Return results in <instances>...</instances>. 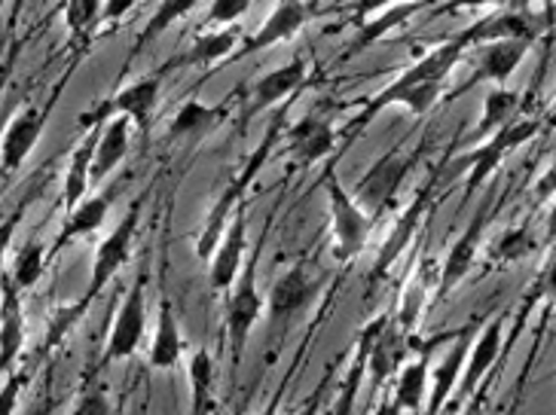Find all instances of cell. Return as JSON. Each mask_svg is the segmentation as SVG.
Wrapping results in <instances>:
<instances>
[{
    "label": "cell",
    "instance_id": "41",
    "mask_svg": "<svg viewBox=\"0 0 556 415\" xmlns=\"http://www.w3.org/2000/svg\"><path fill=\"white\" fill-rule=\"evenodd\" d=\"M77 415H108L111 413V403H108V394H101V391H89V394H83L77 400Z\"/></svg>",
    "mask_w": 556,
    "mask_h": 415
},
{
    "label": "cell",
    "instance_id": "23",
    "mask_svg": "<svg viewBox=\"0 0 556 415\" xmlns=\"http://www.w3.org/2000/svg\"><path fill=\"white\" fill-rule=\"evenodd\" d=\"M407 327H392V321H389V327L379 333L377 346L370 351V364H367V376H370V388H374V394H377L382 385L392 379L394 373H397V366H401V358L407 354Z\"/></svg>",
    "mask_w": 556,
    "mask_h": 415
},
{
    "label": "cell",
    "instance_id": "34",
    "mask_svg": "<svg viewBox=\"0 0 556 415\" xmlns=\"http://www.w3.org/2000/svg\"><path fill=\"white\" fill-rule=\"evenodd\" d=\"M187 376H190V398H193V413H208L214 406L212 388H214V358L208 349H199L190 358L187 366Z\"/></svg>",
    "mask_w": 556,
    "mask_h": 415
},
{
    "label": "cell",
    "instance_id": "21",
    "mask_svg": "<svg viewBox=\"0 0 556 415\" xmlns=\"http://www.w3.org/2000/svg\"><path fill=\"white\" fill-rule=\"evenodd\" d=\"M416 13H426V0H397V3H389V7L377 10L374 16H367L364 22H361L358 37H355V43L345 50V59H349V55H358V52L364 50H370V47L379 43L386 34H392L394 28L407 25L409 18L416 16Z\"/></svg>",
    "mask_w": 556,
    "mask_h": 415
},
{
    "label": "cell",
    "instance_id": "51",
    "mask_svg": "<svg viewBox=\"0 0 556 415\" xmlns=\"http://www.w3.org/2000/svg\"><path fill=\"white\" fill-rule=\"evenodd\" d=\"M554 306H556V299H554Z\"/></svg>",
    "mask_w": 556,
    "mask_h": 415
},
{
    "label": "cell",
    "instance_id": "37",
    "mask_svg": "<svg viewBox=\"0 0 556 415\" xmlns=\"http://www.w3.org/2000/svg\"><path fill=\"white\" fill-rule=\"evenodd\" d=\"M43 263H47V248L40 242H28L25 248L18 250L16 263H13V278L22 290H28L37 284V278L43 275Z\"/></svg>",
    "mask_w": 556,
    "mask_h": 415
},
{
    "label": "cell",
    "instance_id": "28",
    "mask_svg": "<svg viewBox=\"0 0 556 415\" xmlns=\"http://www.w3.org/2000/svg\"><path fill=\"white\" fill-rule=\"evenodd\" d=\"M99 132L101 126H96V132L86 134V141H83L80 147L74 150V156H71V166H67L65 174V193H62L65 211H74V208L86 199V193H89V183H92V156H96Z\"/></svg>",
    "mask_w": 556,
    "mask_h": 415
},
{
    "label": "cell",
    "instance_id": "13",
    "mask_svg": "<svg viewBox=\"0 0 556 415\" xmlns=\"http://www.w3.org/2000/svg\"><path fill=\"white\" fill-rule=\"evenodd\" d=\"M306 74H309V65L303 59H291L288 65L263 74L261 80L251 86V99H248L245 111H242L245 122L257 117V114H263V111L276 107L278 101L291 99L296 89L306 83Z\"/></svg>",
    "mask_w": 556,
    "mask_h": 415
},
{
    "label": "cell",
    "instance_id": "47",
    "mask_svg": "<svg viewBox=\"0 0 556 415\" xmlns=\"http://www.w3.org/2000/svg\"><path fill=\"white\" fill-rule=\"evenodd\" d=\"M389 3H397V0H361V3H358V18L364 22V18L374 16L377 10L389 7Z\"/></svg>",
    "mask_w": 556,
    "mask_h": 415
},
{
    "label": "cell",
    "instance_id": "22",
    "mask_svg": "<svg viewBox=\"0 0 556 415\" xmlns=\"http://www.w3.org/2000/svg\"><path fill=\"white\" fill-rule=\"evenodd\" d=\"M288 144H291V153H294L300 166H312V163H318L328 153H333L337 132H333L328 117L312 111L309 117H303V122H296L294 129L288 132Z\"/></svg>",
    "mask_w": 556,
    "mask_h": 415
},
{
    "label": "cell",
    "instance_id": "11",
    "mask_svg": "<svg viewBox=\"0 0 556 415\" xmlns=\"http://www.w3.org/2000/svg\"><path fill=\"white\" fill-rule=\"evenodd\" d=\"M312 18L309 7L303 3V0H278L276 10L266 16L257 34L245 40L239 52H232L229 59H248V55H254V52L269 50V47H276V43H285V40H291L306 22Z\"/></svg>",
    "mask_w": 556,
    "mask_h": 415
},
{
    "label": "cell",
    "instance_id": "43",
    "mask_svg": "<svg viewBox=\"0 0 556 415\" xmlns=\"http://www.w3.org/2000/svg\"><path fill=\"white\" fill-rule=\"evenodd\" d=\"M498 0H446L443 7L431 10V16H446V13H462V10H483V7H492Z\"/></svg>",
    "mask_w": 556,
    "mask_h": 415
},
{
    "label": "cell",
    "instance_id": "46",
    "mask_svg": "<svg viewBox=\"0 0 556 415\" xmlns=\"http://www.w3.org/2000/svg\"><path fill=\"white\" fill-rule=\"evenodd\" d=\"M135 3H138V0H108L104 10H101V22H119Z\"/></svg>",
    "mask_w": 556,
    "mask_h": 415
},
{
    "label": "cell",
    "instance_id": "45",
    "mask_svg": "<svg viewBox=\"0 0 556 415\" xmlns=\"http://www.w3.org/2000/svg\"><path fill=\"white\" fill-rule=\"evenodd\" d=\"M532 193H535V205H541V202H547L551 196H556V163L551 171H544V174H541Z\"/></svg>",
    "mask_w": 556,
    "mask_h": 415
},
{
    "label": "cell",
    "instance_id": "48",
    "mask_svg": "<svg viewBox=\"0 0 556 415\" xmlns=\"http://www.w3.org/2000/svg\"><path fill=\"white\" fill-rule=\"evenodd\" d=\"M547 238L556 242V205L551 208V215H547Z\"/></svg>",
    "mask_w": 556,
    "mask_h": 415
},
{
    "label": "cell",
    "instance_id": "1",
    "mask_svg": "<svg viewBox=\"0 0 556 415\" xmlns=\"http://www.w3.org/2000/svg\"><path fill=\"white\" fill-rule=\"evenodd\" d=\"M281 122H285L281 114H276V117L269 119V126H266V132H263V141L257 144V150L248 156L242 171L227 183V190H224V193L217 196V202L212 205V211H208V217H205V223H202V230H199L197 235L199 260H208L214 254V248H217V242H220V235L227 233L229 220L236 215V208L245 202L248 186L257 181V174H261L263 166H266V159L273 156V147H276L278 134H281Z\"/></svg>",
    "mask_w": 556,
    "mask_h": 415
},
{
    "label": "cell",
    "instance_id": "29",
    "mask_svg": "<svg viewBox=\"0 0 556 415\" xmlns=\"http://www.w3.org/2000/svg\"><path fill=\"white\" fill-rule=\"evenodd\" d=\"M236 43H239V28H229L224 25L220 31H205L199 34L197 40L190 43V50L184 52V65L199 67V65H214V62H224L232 55L236 50Z\"/></svg>",
    "mask_w": 556,
    "mask_h": 415
},
{
    "label": "cell",
    "instance_id": "26",
    "mask_svg": "<svg viewBox=\"0 0 556 415\" xmlns=\"http://www.w3.org/2000/svg\"><path fill=\"white\" fill-rule=\"evenodd\" d=\"M129 122L131 119L126 114H119L111 126H101L99 141H96V156H92V181L108 178L119 166V159L126 156V150H129Z\"/></svg>",
    "mask_w": 556,
    "mask_h": 415
},
{
    "label": "cell",
    "instance_id": "30",
    "mask_svg": "<svg viewBox=\"0 0 556 415\" xmlns=\"http://www.w3.org/2000/svg\"><path fill=\"white\" fill-rule=\"evenodd\" d=\"M520 101L523 95L520 92H514V89H505V86H498V89H492L486 101H483V117L477 122L475 138H490L492 132H498L502 126H507L510 119H517V107H520Z\"/></svg>",
    "mask_w": 556,
    "mask_h": 415
},
{
    "label": "cell",
    "instance_id": "27",
    "mask_svg": "<svg viewBox=\"0 0 556 415\" xmlns=\"http://www.w3.org/2000/svg\"><path fill=\"white\" fill-rule=\"evenodd\" d=\"M475 40L480 43H490V40H529L535 43L539 37V25L532 22V16H520V13H495V16L477 18L475 25Z\"/></svg>",
    "mask_w": 556,
    "mask_h": 415
},
{
    "label": "cell",
    "instance_id": "15",
    "mask_svg": "<svg viewBox=\"0 0 556 415\" xmlns=\"http://www.w3.org/2000/svg\"><path fill=\"white\" fill-rule=\"evenodd\" d=\"M529 50H532L529 40H490V43H483L480 55H477V70L458 92H468L471 86L483 83V80H490L495 86H505L517 74V67L523 65L526 52Z\"/></svg>",
    "mask_w": 556,
    "mask_h": 415
},
{
    "label": "cell",
    "instance_id": "5",
    "mask_svg": "<svg viewBox=\"0 0 556 415\" xmlns=\"http://www.w3.org/2000/svg\"><path fill=\"white\" fill-rule=\"evenodd\" d=\"M490 217H492V193L486 196V199L480 202V208H477L475 217H471V223L465 226V233L458 235L456 242H453V248L446 250V257H443L441 275H438V287H434V299H438V302L450 297L458 284L468 278V272L475 269L477 250H480V245H483V235H486V226H490Z\"/></svg>",
    "mask_w": 556,
    "mask_h": 415
},
{
    "label": "cell",
    "instance_id": "17",
    "mask_svg": "<svg viewBox=\"0 0 556 415\" xmlns=\"http://www.w3.org/2000/svg\"><path fill=\"white\" fill-rule=\"evenodd\" d=\"M502 349H505V315L492 317L490 324L483 327L480 339L471 342V351H468V361H465V369L458 376V398H471L480 379L492 369V364L502 358Z\"/></svg>",
    "mask_w": 556,
    "mask_h": 415
},
{
    "label": "cell",
    "instance_id": "7",
    "mask_svg": "<svg viewBox=\"0 0 556 415\" xmlns=\"http://www.w3.org/2000/svg\"><path fill=\"white\" fill-rule=\"evenodd\" d=\"M144 284H148V275L141 272L135 284L129 287V294L123 299V309L116 312L114 330H111V339H108V351L104 358L108 361H123V358H131L141 339H144V327H148V302H144Z\"/></svg>",
    "mask_w": 556,
    "mask_h": 415
},
{
    "label": "cell",
    "instance_id": "14",
    "mask_svg": "<svg viewBox=\"0 0 556 415\" xmlns=\"http://www.w3.org/2000/svg\"><path fill=\"white\" fill-rule=\"evenodd\" d=\"M438 183V178L431 183H426L413 199H409V205L404 208V215H401V220L394 223V230L389 233V238L382 242V248H379V257H377V267H374V278H382L389 269L401 260V254L409 248V242L416 238V233H419V226H422V217H426V211L431 208V186Z\"/></svg>",
    "mask_w": 556,
    "mask_h": 415
},
{
    "label": "cell",
    "instance_id": "16",
    "mask_svg": "<svg viewBox=\"0 0 556 415\" xmlns=\"http://www.w3.org/2000/svg\"><path fill=\"white\" fill-rule=\"evenodd\" d=\"M318 294V282L312 278V272L306 263H296L291 267L269 290V299H266V309H269V317L273 321H291L296 312H303L309 306L312 299Z\"/></svg>",
    "mask_w": 556,
    "mask_h": 415
},
{
    "label": "cell",
    "instance_id": "25",
    "mask_svg": "<svg viewBox=\"0 0 556 415\" xmlns=\"http://www.w3.org/2000/svg\"><path fill=\"white\" fill-rule=\"evenodd\" d=\"M184 354V336H180V324L175 317V306L172 299H160V317H156V336L150 346V366L153 369H175Z\"/></svg>",
    "mask_w": 556,
    "mask_h": 415
},
{
    "label": "cell",
    "instance_id": "24",
    "mask_svg": "<svg viewBox=\"0 0 556 415\" xmlns=\"http://www.w3.org/2000/svg\"><path fill=\"white\" fill-rule=\"evenodd\" d=\"M441 346V339L428 342V349L413 361V364L401 366L397 379H394V410H407V413H419L426 403L428 388V366H431V351Z\"/></svg>",
    "mask_w": 556,
    "mask_h": 415
},
{
    "label": "cell",
    "instance_id": "8",
    "mask_svg": "<svg viewBox=\"0 0 556 415\" xmlns=\"http://www.w3.org/2000/svg\"><path fill=\"white\" fill-rule=\"evenodd\" d=\"M245 248H248V215L245 202L236 208V215L229 220L227 233L220 235L217 248L212 254V290L214 294H224L232 287V282L239 278V272L245 267Z\"/></svg>",
    "mask_w": 556,
    "mask_h": 415
},
{
    "label": "cell",
    "instance_id": "19",
    "mask_svg": "<svg viewBox=\"0 0 556 415\" xmlns=\"http://www.w3.org/2000/svg\"><path fill=\"white\" fill-rule=\"evenodd\" d=\"M160 89H163V74H150L141 77L135 83L123 86L111 99V111L116 114H126L131 119V126L141 134L150 132V122H153V111H156V101H160Z\"/></svg>",
    "mask_w": 556,
    "mask_h": 415
},
{
    "label": "cell",
    "instance_id": "40",
    "mask_svg": "<svg viewBox=\"0 0 556 415\" xmlns=\"http://www.w3.org/2000/svg\"><path fill=\"white\" fill-rule=\"evenodd\" d=\"M86 309H89V306H83V299H80L77 306H71V309H62V312H59V317L52 321L50 336H47V346H50V349L55 346V342H62V339H65V333L71 330L83 315H86Z\"/></svg>",
    "mask_w": 556,
    "mask_h": 415
},
{
    "label": "cell",
    "instance_id": "42",
    "mask_svg": "<svg viewBox=\"0 0 556 415\" xmlns=\"http://www.w3.org/2000/svg\"><path fill=\"white\" fill-rule=\"evenodd\" d=\"M22 205H18L13 215L7 217L3 223H0V269H3V257H7V248H10V242H13V235H16L18 223H22Z\"/></svg>",
    "mask_w": 556,
    "mask_h": 415
},
{
    "label": "cell",
    "instance_id": "10",
    "mask_svg": "<svg viewBox=\"0 0 556 415\" xmlns=\"http://www.w3.org/2000/svg\"><path fill=\"white\" fill-rule=\"evenodd\" d=\"M25 346V312L22 287L16 278L0 269V373H10Z\"/></svg>",
    "mask_w": 556,
    "mask_h": 415
},
{
    "label": "cell",
    "instance_id": "38",
    "mask_svg": "<svg viewBox=\"0 0 556 415\" xmlns=\"http://www.w3.org/2000/svg\"><path fill=\"white\" fill-rule=\"evenodd\" d=\"M101 0H65V25L74 40H83L92 31V25L101 22Z\"/></svg>",
    "mask_w": 556,
    "mask_h": 415
},
{
    "label": "cell",
    "instance_id": "49",
    "mask_svg": "<svg viewBox=\"0 0 556 415\" xmlns=\"http://www.w3.org/2000/svg\"><path fill=\"white\" fill-rule=\"evenodd\" d=\"M541 3H544V16H547V25H551V18L556 13V0H541Z\"/></svg>",
    "mask_w": 556,
    "mask_h": 415
},
{
    "label": "cell",
    "instance_id": "33",
    "mask_svg": "<svg viewBox=\"0 0 556 415\" xmlns=\"http://www.w3.org/2000/svg\"><path fill=\"white\" fill-rule=\"evenodd\" d=\"M111 208V196H96V199H83L74 211H67V223L62 226V238L59 245H65L77 235H89L99 230Z\"/></svg>",
    "mask_w": 556,
    "mask_h": 415
},
{
    "label": "cell",
    "instance_id": "2",
    "mask_svg": "<svg viewBox=\"0 0 556 415\" xmlns=\"http://www.w3.org/2000/svg\"><path fill=\"white\" fill-rule=\"evenodd\" d=\"M541 129V119L523 117L510 119L507 126H502L498 132H492L490 138H483V144H477L471 153L453 159L456 166L453 171H465L468 168V178H465V202L475 196L477 190H483L486 181L498 171V166L505 163L507 153H514L517 147H523L526 141H532Z\"/></svg>",
    "mask_w": 556,
    "mask_h": 415
},
{
    "label": "cell",
    "instance_id": "50",
    "mask_svg": "<svg viewBox=\"0 0 556 415\" xmlns=\"http://www.w3.org/2000/svg\"><path fill=\"white\" fill-rule=\"evenodd\" d=\"M554 117H556V101H554Z\"/></svg>",
    "mask_w": 556,
    "mask_h": 415
},
{
    "label": "cell",
    "instance_id": "12",
    "mask_svg": "<svg viewBox=\"0 0 556 415\" xmlns=\"http://www.w3.org/2000/svg\"><path fill=\"white\" fill-rule=\"evenodd\" d=\"M47 119H50V107H28L22 111L7 132L0 134V171L3 174H16L25 156L37 147L40 134L47 129Z\"/></svg>",
    "mask_w": 556,
    "mask_h": 415
},
{
    "label": "cell",
    "instance_id": "36",
    "mask_svg": "<svg viewBox=\"0 0 556 415\" xmlns=\"http://www.w3.org/2000/svg\"><path fill=\"white\" fill-rule=\"evenodd\" d=\"M532 248H535V238L529 233V226H507L505 233L495 238L490 257L498 263H517Z\"/></svg>",
    "mask_w": 556,
    "mask_h": 415
},
{
    "label": "cell",
    "instance_id": "6",
    "mask_svg": "<svg viewBox=\"0 0 556 415\" xmlns=\"http://www.w3.org/2000/svg\"><path fill=\"white\" fill-rule=\"evenodd\" d=\"M138 217L141 215H138V205H135L129 215L119 220V226H116L114 233L108 235L99 245L96 260H92V278H89V290H86V297H83V306H89L92 299L99 297L101 290L114 282L116 272L129 263L131 238H135V230H138Z\"/></svg>",
    "mask_w": 556,
    "mask_h": 415
},
{
    "label": "cell",
    "instance_id": "44",
    "mask_svg": "<svg viewBox=\"0 0 556 415\" xmlns=\"http://www.w3.org/2000/svg\"><path fill=\"white\" fill-rule=\"evenodd\" d=\"M18 391H22V376H10V382L3 385V391H0V415H7L16 410Z\"/></svg>",
    "mask_w": 556,
    "mask_h": 415
},
{
    "label": "cell",
    "instance_id": "9",
    "mask_svg": "<svg viewBox=\"0 0 556 415\" xmlns=\"http://www.w3.org/2000/svg\"><path fill=\"white\" fill-rule=\"evenodd\" d=\"M416 159H419V150L416 153H409V156H401V153H386L382 159H379L377 166L370 168L364 178L355 186V196L361 202H367V208H377L382 211L386 205H392L394 193H397V186L407 181V174L416 166Z\"/></svg>",
    "mask_w": 556,
    "mask_h": 415
},
{
    "label": "cell",
    "instance_id": "39",
    "mask_svg": "<svg viewBox=\"0 0 556 415\" xmlns=\"http://www.w3.org/2000/svg\"><path fill=\"white\" fill-rule=\"evenodd\" d=\"M251 0H214L208 7V25H232L245 16Z\"/></svg>",
    "mask_w": 556,
    "mask_h": 415
},
{
    "label": "cell",
    "instance_id": "18",
    "mask_svg": "<svg viewBox=\"0 0 556 415\" xmlns=\"http://www.w3.org/2000/svg\"><path fill=\"white\" fill-rule=\"evenodd\" d=\"M389 321H392V312H382L374 321H367L364 327H361L358 339H355V358H352V366H349V373H345L343 385H340V394L333 400V413H352V403L358 398V388L361 382L367 379V364H370V351L377 346L379 333L389 327Z\"/></svg>",
    "mask_w": 556,
    "mask_h": 415
},
{
    "label": "cell",
    "instance_id": "3",
    "mask_svg": "<svg viewBox=\"0 0 556 415\" xmlns=\"http://www.w3.org/2000/svg\"><path fill=\"white\" fill-rule=\"evenodd\" d=\"M325 190H328L330 230H333V257L345 263V260L358 257L361 248L367 245L374 220L361 211L358 202L352 199V193H345L333 166H328V171H325Z\"/></svg>",
    "mask_w": 556,
    "mask_h": 415
},
{
    "label": "cell",
    "instance_id": "31",
    "mask_svg": "<svg viewBox=\"0 0 556 415\" xmlns=\"http://www.w3.org/2000/svg\"><path fill=\"white\" fill-rule=\"evenodd\" d=\"M547 297L556 299V245H554V250H551V260H547V267L541 269L539 278H535V282H532V287H529V294L520 299V309H517V317H514V333H510V339L505 342L502 354H507V351H510L514 339H517V333L523 330L526 317L532 315V309H535L539 302H544Z\"/></svg>",
    "mask_w": 556,
    "mask_h": 415
},
{
    "label": "cell",
    "instance_id": "35",
    "mask_svg": "<svg viewBox=\"0 0 556 415\" xmlns=\"http://www.w3.org/2000/svg\"><path fill=\"white\" fill-rule=\"evenodd\" d=\"M199 0H160V7L150 13V18L144 22V28L138 34V43H135V50L131 55H138V52L148 47L153 37H160L163 31H168L178 18H184L193 7H197Z\"/></svg>",
    "mask_w": 556,
    "mask_h": 415
},
{
    "label": "cell",
    "instance_id": "20",
    "mask_svg": "<svg viewBox=\"0 0 556 415\" xmlns=\"http://www.w3.org/2000/svg\"><path fill=\"white\" fill-rule=\"evenodd\" d=\"M471 342H475V327L458 330L456 339H453V346L446 351V358L441 361V366L431 373L428 413H441L443 406L450 403V398H453V391H456L458 385V376H462V369H465V361H468Z\"/></svg>",
    "mask_w": 556,
    "mask_h": 415
},
{
    "label": "cell",
    "instance_id": "32",
    "mask_svg": "<svg viewBox=\"0 0 556 415\" xmlns=\"http://www.w3.org/2000/svg\"><path fill=\"white\" fill-rule=\"evenodd\" d=\"M220 117H224L220 107H208V104H202V101L190 99L184 101L178 107V114L172 117V122H168V134H172V138H187V134L208 132V129H214V126L220 122Z\"/></svg>",
    "mask_w": 556,
    "mask_h": 415
},
{
    "label": "cell",
    "instance_id": "4",
    "mask_svg": "<svg viewBox=\"0 0 556 415\" xmlns=\"http://www.w3.org/2000/svg\"><path fill=\"white\" fill-rule=\"evenodd\" d=\"M263 312V297L257 290V254L245 260V267L239 272V278L232 282V294L227 299V339L232 366L239 369L245 358L248 336L254 330L257 317Z\"/></svg>",
    "mask_w": 556,
    "mask_h": 415
}]
</instances>
